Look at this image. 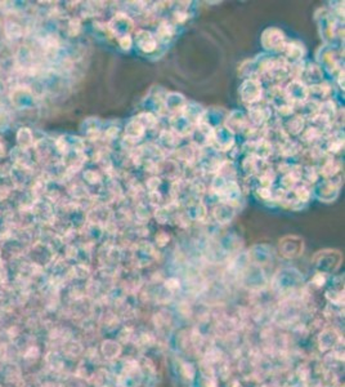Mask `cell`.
<instances>
[{"label":"cell","mask_w":345,"mask_h":387,"mask_svg":"<svg viewBox=\"0 0 345 387\" xmlns=\"http://www.w3.org/2000/svg\"><path fill=\"white\" fill-rule=\"evenodd\" d=\"M142 35L145 36V43L140 44V48L143 49V51L146 52H150V51H153L155 49V40H153V38L151 36L150 32H146V31H142Z\"/></svg>","instance_id":"1"}]
</instances>
